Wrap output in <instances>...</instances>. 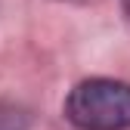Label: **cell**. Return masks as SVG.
<instances>
[{
    "label": "cell",
    "instance_id": "cell-1",
    "mask_svg": "<svg viewBox=\"0 0 130 130\" xmlns=\"http://www.w3.org/2000/svg\"><path fill=\"white\" fill-rule=\"evenodd\" d=\"M68 121L80 130H127L130 127V84L93 77L77 84L65 102Z\"/></svg>",
    "mask_w": 130,
    "mask_h": 130
},
{
    "label": "cell",
    "instance_id": "cell-3",
    "mask_svg": "<svg viewBox=\"0 0 130 130\" xmlns=\"http://www.w3.org/2000/svg\"><path fill=\"white\" fill-rule=\"evenodd\" d=\"M121 3H124V9H127V15H130V0H121Z\"/></svg>",
    "mask_w": 130,
    "mask_h": 130
},
{
    "label": "cell",
    "instance_id": "cell-2",
    "mask_svg": "<svg viewBox=\"0 0 130 130\" xmlns=\"http://www.w3.org/2000/svg\"><path fill=\"white\" fill-rule=\"evenodd\" d=\"M31 115L19 105H6L0 102V130H28Z\"/></svg>",
    "mask_w": 130,
    "mask_h": 130
}]
</instances>
